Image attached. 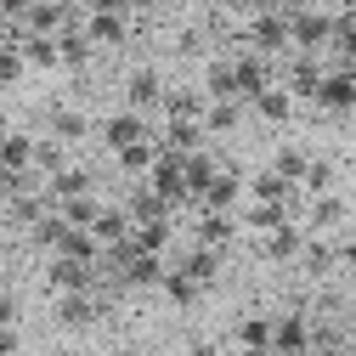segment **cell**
<instances>
[{"instance_id":"cell-1","label":"cell","mask_w":356,"mask_h":356,"mask_svg":"<svg viewBox=\"0 0 356 356\" xmlns=\"http://www.w3.org/2000/svg\"><path fill=\"white\" fill-rule=\"evenodd\" d=\"M243 46L260 51V57H289V12H254L249 29H243Z\"/></svg>"},{"instance_id":"cell-2","label":"cell","mask_w":356,"mask_h":356,"mask_svg":"<svg viewBox=\"0 0 356 356\" xmlns=\"http://www.w3.org/2000/svg\"><path fill=\"white\" fill-rule=\"evenodd\" d=\"M328 29H334V17H323V12H289V51L323 57L328 51Z\"/></svg>"},{"instance_id":"cell-3","label":"cell","mask_w":356,"mask_h":356,"mask_svg":"<svg viewBox=\"0 0 356 356\" xmlns=\"http://www.w3.org/2000/svg\"><path fill=\"white\" fill-rule=\"evenodd\" d=\"M238 215H220V209H193V243L198 249H215V254H227L238 243Z\"/></svg>"},{"instance_id":"cell-4","label":"cell","mask_w":356,"mask_h":356,"mask_svg":"<svg viewBox=\"0 0 356 356\" xmlns=\"http://www.w3.org/2000/svg\"><path fill=\"white\" fill-rule=\"evenodd\" d=\"M311 102H317L328 119H345V113H356V74H350V68H328Z\"/></svg>"},{"instance_id":"cell-5","label":"cell","mask_w":356,"mask_h":356,"mask_svg":"<svg viewBox=\"0 0 356 356\" xmlns=\"http://www.w3.org/2000/svg\"><path fill=\"white\" fill-rule=\"evenodd\" d=\"M153 130H159L153 119L119 108V113H108V119H102V142H108V153H124V147H136V142H153Z\"/></svg>"},{"instance_id":"cell-6","label":"cell","mask_w":356,"mask_h":356,"mask_svg":"<svg viewBox=\"0 0 356 356\" xmlns=\"http://www.w3.org/2000/svg\"><path fill=\"white\" fill-rule=\"evenodd\" d=\"M198 209H220V215H238V209H243V170L220 159V170H215V181L204 187Z\"/></svg>"},{"instance_id":"cell-7","label":"cell","mask_w":356,"mask_h":356,"mask_svg":"<svg viewBox=\"0 0 356 356\" xmlns=\"http://www.w3.org/2000/svg\"><path fill=\"white\" fill-rule=\"evenodd\" d=\"M323 74H328L323 57H300V51H289V68L277 74V85H283L294 102H311V97H317V85H323Z\"/></svg>"},{"instance_id":"cell-8","label":"cell","mask_w":356,"mask_h":356,"mask_svg":"<svg viewBox=\"0 0 356 356\" xmlns=\"http://www.w3.org/2000/svg\"><path fill=\"white\" fill-rule=\"evenodd\" d=\"M232 79H238V102L249 108L266 85H277V68H272V57H260V51H243V57H232Z\"/></svg>"},{"instance_id":"cell-9","label":"cell","mask_w":356,"mask_h":356,"mask_svg":"<svg viewBox=\"0 0 356 356\" xmlns=\"http://www.w3.org/2000/svg\"><path fill=\"white\" fill-rule=\"evenodd\" d=\"M159 102H164V79L153 68H136L124 85V108L130 113H142V119H159Z\"/></svg>"},{"instance_id":"cell-10","label":"cell","mask_w":356,"mask_h":356,"mask_svg":"<svg viewBox=\"0 0 356 356\" xmlns=\"http://www.w3.org/2000/svg\"><path fill=\"white\" fill-rule=\"evenodd\" d=\"M300 243H305V227H300V220H283V227H272V232L254 238V249H260L266 260H300Z\"/></svg>"},{"instance_id":"cell-11","label":"cell","mask_w":356,"mask_h":356,"mask_svg":"<svg viewBox=\"0 0 356 356\" xmlns=\"http://www.w3.org/2000/svg\"><path fill=\"white\" fill-rule=\"evenodd\" d=\"M300 266H305L311 277L339 272V238H317V232H305V243H300Z\"/></svg>"},{"instance_id":"cell-12","label":"cell","mask_w":356,"mask_h":356,"mask_svg":"<svg viewBox=\"0 0 356 356\" xmlns=\"http://www.w3.org/2000/svg\"><path fill=\"white\" fill-rule=\"evenodd\" d=\"M108 311V300L91 289V294H57V317L68 323V328H85V323H97Z\"/></svg>"},{"instance_id":"cell-13","label":"cell","mask_w":356,"mask_h":356,"mask_svg":"<svg viewBox=\"0 0 356 356\" xmlns=\"http://www.w3.org/2000/svg\"><path fill=\"white\" fill-rule=\"evenodd\" d=\"M74 153L57 142V136H34V159H29V175H40V181H51L57 170H68Z\"/></svg>"},{"instance_id":"cell-14","label":"cell","mask_w":356,"mask_h":356,"mask_svg":"<svg viewBox=\"0 0 356 356\" xmlns=\"http://www.w3.org/2000/svg\"><path fill=\"white\" fill-rule=\"evenodd\" d=\"M91 238H97L102 249H119V243L130 238V215H124V204H102V209H97V220H91Z\"/></svg>"},{"instance_id":"cell-15","label":"cell","mask_w":356,"mask_h":356,"mask_svg":"<svg viewBox=\"0 0 356 356\" xmlns=\"http://www.w3.org/2000/svg\"><path fill=\"white\" fill-rule=\"evenodd\" d=\"M85 193H91V170H85V164H68V170H57L51 181H46L51 209H57V204H68V198H85Z\"/></svg>"},{"instance_id":"cell-16","label":"cell","mask_w":356,"mask_h":356,"mask_svg":"<svg viewBox=\"0 0 356 356\" xmlns=\"http://www.w3.org/2000/svg\"><path fill=\"white\" fill-rule=\"evenodd\" d=\"M159 289H164V300H170V305H193V300H204V283H198V277H187L181 266H170V260H164V283H159Z\"/></svg>"},{"instance_id":"cell-17","label":"cell","mask_w":356,"mask_h":356,"mask_svg":"<svg viewBox=\"0 0 356 356\" xmlns=\"http://www.w3.org/2000/svg\"><path fill=\"white\" fill-rule=\"evenodd\" d=\"M272 350H311V323L300 317V311L272 323Z\"/></svg>"},{"instance_id":"cell-18","label":"cell","mask_w":356,"mask_h":356,"mask_svg":"<svg viewBox=\"0 0 356 356\" xmlns=\"http://www.w3.org/2000/svg\"><path fill=\"white\" fill-rule=\"evenodd\" d=\"M334 181H339L334 159H317V153H311V164H305V175H300V193H305V198H323V193H334Z\"/></svg>"},{"instance_id":"cell-19","label":"cell","mask_w":356,"mask_h":356,"mask_svg":"<svg viewBox=\"0 0 356 356\" xmlns=\"http://www.w3.org/2000/svg\"><path fill=\"white\" fill-rule=\"evenodd\" d=\"M249 108L243 102H204V136H227V130H238Z\"/></svg>"},{"instance_id":"cell-20","label":"cell","mask_w":356,"mask_h":356,"mask_svg":"<svg viewBox=\"0 0 356 356\" xmlns=\"http://www.w3.org/2000/svg\"><path fill=\"white\" fill-rule=\"evenodd\" d=\"M51 136H57L63 147H74V142H85V136H91V119H85V113H74V108H51Z\"/></svg>"},{"instance_id":"cell-21","label":"cell","mask_w":356,"mask_h":356,"mask_svg":"<svg viewBox=\"0 0 356 356\" xmlns=\"http://www.w3.org/2000/svg\"><path fill=\"white\" fill-rule=\"evenodd\" d=\"M249 108H254L260 119H272V124H283V119H294V97L283 91V85H266V91H260V97H254Z\"/></svg>"},{"instance_id":"cell-22","label":"cell","mask_w":356,"mask_h":356,"mask_svg":"<svg viewBox=\"0 0 356 356\" xmlns=\"http://www.w3.org/2000/svg\"><path fill=\"white\" fill-rule=\"evenodd\" d=\"M29 159H34V136L12 130V136L0 142V170H12V175H29Z\"/></svg>"},{"instance_id":"cell-23","label":"cell","mask_w":356,"mask_h":356,"mask_svg":"<svg viewBox=\"0 0 356 356\" xmlns=\"http://www.w3.org/2000/svg\"><path fill=\"white\" fill-rule=\"evenodd\" d=\"M17 51H23V63H29V68H63L57 40H46V34H23V40H17Z\"/></svg>"},{"instance_id":"cell-24","label":"cell","mask_w":356,"mask_h":356,"mask_svg":"<svg viewBox=\"0 0 356 356\" xmlns=\"http://www.w3.org/2000/svg\"><path fill=\"white\" fill-rule=\"evenodd\" d=\"M85 34H91V46H119V40H124V17H113V12H85Z\"/></svg>"},{"instance_id":"cell-25","label":"cell","mask_w":356,"mask_h":356,"mask_svg":"<svg viewBox=\"0 0 356 356\" xmlns=\"http://www.w3.org/2000/svg\"><path fill=\"white\" fill-rule=\"evenodd\" d=\"M305 164H311V153H305V147H277V153H272V164H266V170H272V175H283L289 187H300Z\"/></svg>"},{"instance_id":"cell-26","label":"cell","mask_w":356,"mask_h":356,"mask_svg":"<svg viewBox=\"0 0 356 356\" xmlns=\"http://www.w3.org/2000/svg\"><path fill=\"white\" fill-rule=\"evenodd\" d=\"M289 193H294V187L283 181V175H272V170H260L254 181H249V198H254V204H283V209H289Z\"/></svg>"},{"instance_id":"cell-27","label":"cell","mask_w":356,"mask_h":356,"mask_svg":"<svg viewBox=\"0 0 356 356\" xmlns=\"http://www.w3.org/2000/svg\"><path fill=\"white\" fill-rule=\"evenodd\" d=\"M97 209H102V198H97V193H85V198H68V204H57V215L68 220L74 232H91V220H97Z\"/></svg>"},{"instance_id":"cell-28","label":"cell","mask_w":356,"mask_h":356,"mask_svg":"<svg viewBox=\"0 0 356 356\" xmlns=\"http://www.w3.org/2000/svg\"><path fill=\"white\" fill-rule=\"evenodd\" d=\"M238 350H272V317H243L238 323Z\"/></svg>"},{"instance_id":"cell-29","label":"cell","mask_w":356,"mask_h":356,"mask_svg":"<svg viewBox=\"0 0 356 356\" xmlns=\"http://www.w3.org/2000/svg\"><path fill=\"white\" fill-rule=\"evenodd\" d=\"M113 159H119V170H130V175H147L153 159H159V136H153V142H136V147H124V153H113Z\"/></svg>"},{"instance_id":"cell-30","label":"cell","mask_w":356,"mask_h":356,"mask_svg":"<svg viewBox=\"0 0 356 356\" xmlns=\"http://www.w3.org/2000/svg\"><path fill=\"white\" fill-rule=\"evenodd\" d=\"M23 74H29V63L17 51V40H6V46H0V85H17Z\"/></svg>"},{"instance_id":"cell-31","label":"cell","mask_w":356,"mask_h":356,"mask_svg":"<svg viewBox=\"0 0 356 356\" xmlns=\"http://www.w3.org/2000/svg\"><path fill=\"white\" fill-rule=\"evenodd\" d=\"M79 12H113V17H124V12H130V0H85Z\"/></svg>"},{"instance_id":"cell-32","label":"cell","mask_w":356,"mask_h":356,"mask_svg":"<svg viewBox=\"0 0 356 356\" xmlns=\"http://www.w3.org/2000/svg\"><path fill=\"white\" fill-rule=\"evenodd\" d=\"M339 272H350V277H356V243H350L345 232H339Z\"/></svg>"},{"instance_id":"cell-33","label":"cell","mask_w":356,"mask_h":356,"mask_svg":"<svg viewBox=\"0 0 356 356\" xmlns=\"http://www.w3.org/2000/svg\"><path fill=\"white\" fill-rule=\"evenodd\" d=\"M0 328H17V300L0 289Z\"/></svg>"},{"instance_id":"cell-34","label":"cell","mask_w":356,"mask_h":356,"mask_svg":"<svg viewBox=\"0 0 356 356\" xmlns=\"http://www.w3.org/2000/svg\"><path fill=\"white\" fill-rule=\"evenodd\" d=\"M17 350V328H0V356H12Z\"/></svg>"},{"instance_id":"cell-35","label":"cell","mask_w":356,"mask_h":356,"mask_svg":"<svg viewBox=\"0 0 356 356\" xmlns=\"http://www.w3.org/2000/svg\"><path fill=\"white\" fill-rule=\"evenodd\" d=\"M181 356H220V350H215V345H209V339H198V345H187V350H181Z\"/></svg>"},{"instance_id":"cell-36","label":"cell","mask_w":356,"mask_h":356,"mask_svg":"<svg viewBox=\"0 0 356 356\" xmlns=\"http://www.w3.org/2000/svg\"><path fill=\"white\" fill-rule=\"evenodd\" d=\"M51 6H63V12H79V6H85V0H51Z\"/></svg>"},{"instance_id":"cell-37","label":"cell","mask_w":356,"mask_h":356,"mask_svg":"<svg viewBox=\"0 0 356 356\" xmlns=\"http://www.w3.org/2000/svg\"><path fill=\"white\" fill-rule=\"evenodd\" d=\"M6 136H12V124H6V113H0V142H6Z\"/></svg>"},{"instance_id":"cell-38","label":"cell","mask_w":356,"mask_h":356,"mask_svg":"<svg viewBox=\"0 0 356 356\" xmlns=\"http://www.w3.org/2000/svg\"><path fill=\"white\" fill-rule=\"evenodd\" d=\"M345 238H350V243H356V215H350V227H345Z\"/></svg>"},{"instance_id":"cell-39","label":"cell","mask_w":356,"mask_h":356,"mask_svg":"<svg viewBox=\"0 0 356 356\" xmlns=\"http://www.w3.org/2000/svg\"><path fill=\"white\" fill-rule=\"evenodd\" d=\"M272 356H311V350H272Z\"/></svg>"},{"instance_id":"cell-40","label":"cell","mask_w":356,"mask_h":356,"mask_svg":"<svg viewBox=\"0 0 356 356\" xmlns=\"http://www.w3.org/2000/svg\"><path fill=\"white\" fill-rule=\"evenodd\" d=\"M238 356H272V350H238Z\"/></svg>"},{"instance_id":"cell-41","label":"cell","mask_w":356,"mask_h":356,"mask_svg":"<svg viewBox=\"0 0 356 356\" xmlns=\"http://www.w3.org/2000/svg\"><path fill=\"white\" fill-rule=\"evenodd\" d=\"M339 356H356V350H350V345H345V350H339Z\"/></svg>"},{"instance_id":"cell-42","label":"cell","mask_w":356,"mask_h":356,"mask_svg":"<svg viewBox=\"0 0 356 356\" xmlns=\"http://www.w3.org/2000/svg\"><path fill=\"white\" fill-rule=\"evenodd\" d=\"M119 356H136V350H119Z\"/></svg>"},{"instance_id":"cell-43","label":"cell","mask_w":356,"mask_h":356,"mask_svg":"<svg viewBox=\"0 0 356 356\" xmlns=\"http://www.w3.org/2000/svg\"><path fill=\"white\" fill-rule=\"evenodd\" d=\"M350 215H356V198H350Z\"/></svg>"}]
</instances>
